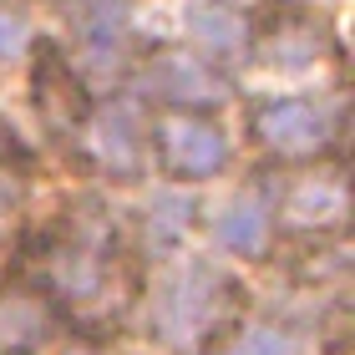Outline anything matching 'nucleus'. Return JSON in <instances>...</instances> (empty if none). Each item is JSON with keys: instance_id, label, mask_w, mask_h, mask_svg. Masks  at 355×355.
I'll use <instances>...</instances> for the list:
<instances>
[{"instance_id": "obj_1", "label": "nucleus", "mask_w": 355, "mask_h": 355, "mask_svg": "<svg viewBox=\"0 0 355 355\" xmlns=\"http://www.w3.org/2000/svg\"><path fill=\"white\" fill-rule=\"evenodd\" d=\"M254 127H259L264 148L279 153V157H310L330 142V112L304 102V96H284V102H264L259 117H254Z\"/></svg>"}, {"instance_id": "obj_2", "label": "nucleus", "mask_w": 355, "mask_h": 355, "mask_svg": "<svg viewBox=\"0 0 355 355\" xmlns=\"http://www.w3.org/2000/svg\"><path fill=\"white\" fill-rule=\"evenodd\" d=\"M214 310H218V279L208 269H188L163 289V300H157V325H163L168 345H193V335L208 330Z\"/></svg>"}, {"instance_id": "obj_3", "label": "nucleus", "mask_w": 355, "mask_h": 355, "mask_svg": "<svg viewBox=\"0 0 355 355\" xmlns=\"http://www.w3.org/2000/svg\"><path fill=\"white\" fill-rule=\"evenodd\" d=\"M157 153H163V163L183 178H208L223 168V137L208 127L203 117H193V112H173V117L157 122Z\"/></svg>"}, {"instance_id": "obj_4", "label": "nucleus", "mask_w": 355, "mask_h": 355, "mask_svg": "<svg viewBox=\"0 0 355 355\" xmlns=\"http://www.w3.org/2000/svg\"><path fill=\"white\" fill-rule=\"evenodd\" d=\"M148 87L178 107H214L223 102V76L193 51H163L148 67Z\"/></svg>"}, {"instance_id": "obj_5", "label": "nucleus", "mask_w": 355, "mask_h": 355, "mask_svg": "<svg viewBox=\"0 0 355 355\" xmlns=\"http://www.w3.org/2000/svg\"><path fill=\"white\" fill-rule=\"evenodd\" d=\"M36 107L56 127H71V122H82L92 112L87 92H82V82H76V71H71V61L61 56L51 41H41V56H36Z\"/></svg>"}, {"instance_id": "obj_6", "label": "nucleus", "mask_w": 355, "mask_h": 355, "mask_svg": "<svg viewBox=\"0 0 355 355\" xmlns=\"http://www.w3.org/2000/svg\"><path fill=\"white\" fill-rule=\"evenodd\" d=\"M264 239H269V203H259L254 193H239L218 214V244L229 254H259Z\"/></svg>"}, {"instance_id": "obj_7", "label": "nucleus", "mask_w": 355, "mask_h": 355, "mask_svg": "<svg viewBox=\"0 0 355 355\" xmlns=\"http://www.w3.org/2000/svg\"><path fill=\"white\" fill-rule=\"evenodd\" d=\"M46 330H51V320H46L41 300H26V295L0 300V350H10V355L36 350L46 340Z\"/></svg>"}, {"instance_id": "obj_8", "label": "nucleus", "mask_w": 355, "mask_h": 355, "mask_svg": "<svg viewBox=\"0 0 355 355\" xmlns=\"http://www.w3.org/2000/svg\"><path fill=\"white\" fill-rule=\"evenodd\" d=\"M188 31H193V41H198L203 51H214V56L234 51V46H244V36H249L244 15H239L234 6H203V10L188 21Z\"/></svg>"}, {"instance_id": "obj_9", "label": "nucleus", "mask_w": 355, "mask_h": 355, "mask_svg": "<svg viewBox=\"0 0 355 355\" xmlns=\"http://www.w3.org/2000/svg\"><path fill=\"white\" fill-rule=\"evenodd\" d=\"M289 218L295 223H340L345 218V188L340 183H304L289 198Z\"/></svg>"}, {"instance_id": "obj_10", "label": "nucleus", "mask_w": 355, "mask_h": 355, "mask_svg": "<svg viewBox=\"0 0 355 355\" xmlns=\"http://www.w3.org/2000/svg\"><path fill=\"white\" fill-rule=\"evenodd\" d=\"M96 153H102V163L117 168V173H127L137 163V137H132V122H127L122 112L96 127Z\"/></svg>"}, {"instance_id": "obj_11", "label": "nucleus", "mask_w": 355, "mask_h": 355, "mask_svg": "<svg viewBox=\"0 0 355 355\" xmlns=\"http://www.w3.org/2000/svg\"><path fill=\"white\" fill-rule=\"evenodd\" d=\"M229 355H295V340H289L284 330H274V325H244L234 335Z\"/></svg>"}, {"instance_id": "obj_12", "label": "nucleus", "mask_w": 355, "mask_h": 355, "mask_svg": "<svg viewBox=\"0 0 355 355\" xmlns=\"http://www.w3.org/2000/svg\"><path fill=\"white\" fill-rule=\"evenodd\" d=\"M21 41H26L21 21H10V15H0V61H10L15 51H21Z\"/></svg>"}]
</instances>
